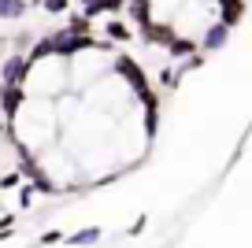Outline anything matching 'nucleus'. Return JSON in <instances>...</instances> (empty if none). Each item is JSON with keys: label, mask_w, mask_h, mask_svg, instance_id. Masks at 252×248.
<instances>
[{"label": "nucleus", "mask_w": 252, "mask_h": 248, "mask_svg": "<svg viewBox=\"0 0 252 248\" xmlns=\"http://www.w3.org/2000/svg\"><path fill=\"white\" fill-rule=\"evenodd\" d=\"M115 74H123L126 78V86L137 93V100L149 108V104H159V96L152 93V86H149V74L141 70V63L134 60V56H119L115 60Z\"/></svg>", "instance_id": "1"}, {"label": "nucleus", "mask_w": 252, "mask_h": 248, "mask_svg": "<svg viewBox=\"0 0 252 248\" xmlns=\"http://www.w3.org/2000/svg\"><path fill=\"white\" fill-rule=\"evenodd\" d=\"M30 70H33V63L26 60L23 52L8 56V60L0 63V86H26V78H30Z\"/></svg>", "instance_id": "2"}, {"label": "nucleus", "mask_w": 252, "mask_h": 248, "mask_svg": "<svg viewBox=\"0 0 252 248\" xmlns=\"http://www.w3.org/2000/svg\"><path fill=\"white\" fill-rule=\"evenodd\" d=\"M23 104H26V89L23 86H0V115H4V130L19 119Z\"/></svg>", "instance_id": "3"}, {"label": "nucleus", "mask_w": 252, "mask_h": 248, "mask_svg": "<svg viewBox=\"0 0 252 248\" xmlns=\"http://www.w3.org/2000/svg\"><path fill=\"white\" fill-rule=\"evenodd\" d=\"M174 33H178V30H174L171 23H145V26H141V37H145V45H163V48H167Z\"/></svg>", "instance_id": "4"}, {"label": "nucleus", "mask_w": 252, "mask_h": 248, "mask_svg": "<svg viewBox=\"0 0 252 248\" xmlns=\"http://www.w3.org/2000/svg\"><path fill=\"white\" fill-rule=\"evenodd\" d=\"M245 19V0H219V23L234 30L237 23Z\"/></svg>", "instance_id": "5"}, {"label": "nucleus", "mask_w": 252, "mask_h": 248, "mask_svg": "<svg viewBox=\"0 0 252 248\" xmlns=\"http://www.w3.org/2000/svg\"><path fill=\"white\" fill-rule=\"evenodd\" d=\"M123 8H126V0H89L82 11H86L89 19H100V15H119Z\"/></svg>", "instance_id": "6"}, {"label": "nucleus", "mask_w": 252, "mask_h": 248, "mask_svg": "<svg viewBox=\"0 0 252 248\" xmlns=\"http://www.w3.org/2000/svg\"><path fill=\"white\" fill-rule=\"evenodd\" d=\"M104 37H108V41H119V45H126V41L134 37V33H130V26H126L123 19L108 15V23H104Z\"/></svg>", "instance_id": "7"}, {"label": "nucleus", "mask_w": 252, "mask_h": 248, "mask_svg": "<svg viewBox=\"0 0 252 248\" xmlns=\"http://www.w3.org/2000/svg\"><path fill=\"white\" fill-rule=\"evenodd\" d=\"M126 15L134 19L137 26L152 23V0H126Z\"/></svg>", "instance_id": "8"}, {"label": "nucleus", "mask_w": 252, "mask_h": 248, "mask_svg": "<svg viewBox=\"0 0 252 248\" xmlns=\"http://www.w3.org/2000/svg\"><path fill=\"white\" fill-rule=\"evenodd\" d=\"M193 52H197V41L193 37H178V33H174L171 45H167V56H171V60H186V56H193Z\"/></svg>", "instance_id": "9"}, {"label": "nucleus", "mask_w": 252, "mask_h": 248, "mask_svg": "<svg viewBox=\"0 0 252 248\" xmlns=\"http://www.w3.org/2000/svg\"><path fill=\"white\" fill-rule=\"evenodd\" d=\"M226 37H230V26L215 23L212 30H208V37H204V52H219V48L226 45Z\"/></svg>", "instance_id": "10"}, {"label": "nucleus", "mask_w": 252, "mask_h": 248, "mask_svg": "<svg viewBox=\"0 0 252 248\" xmlns=\"http://www.w3.org/2000/svg\"><path fill=\"white\" fill-rule=\"evenodd\" d=\"M67 30L71 33H93V19L86 11H67Z\"/></svg>", "instance_id": "11"}, {"label": "nucleus", "mask_w": 252, "mask_h": 248, "mask_svg": "<svg viewBox=\"0 0 252 248\" xmlns=\"http://www.w3.org/2000/svg\"><path fill=\"white\" fill-rule=\"evenodd\" d=\"M96 241H100V226H82L67 237V245H96Z\"/></svg>", "instance_id": "12"}, {"label": "nucleus", "mask_w": 252, "mask_h": 248, "mask_svg": "<svg viewBox=\"0 0 252 248\" xmlns=\"http://www.w3.org/2000/svg\"><path fill=\"white\" fill-rule=\"evenodd\" d=\"M26 8H30V4H26V0H0V19H23L26 15Z\"/></svg>", "instance_id": "13"}, {"label": "nucleus", "mask_w": 252, "mask_h": 248, "mask_svg": "<svg viewBox=\"0 0 252 248\" xmlns=\"http://www.w3.org/2000/svg\"><path fill=\"white\" fill-rule=\"evenodd\" d=\"M159 133V104H149V108H145V137H156Z\"/></svg>", "instance_id": "14"}, {"label": "nucleus", "mask_w": 252, "mask_h": 248, "mask_svg": "<svg viewBox=\"0 0 252 248\" xmlns=\"http://www.w3.org/2000/svg\"><path fill=\"white\" fill-rule=\"evenodd\" d=\"M41 8H45L48 15H67V11H71V0H41Z\"/></svg>", "instance_id": "15"}, {"label": "nucleus", "mask_w": 252, "mask_h": 248, "mask_svg": "<svg viewBox=\"0 0 252 248\" xmlns=\"http://www.w3.org/2000/svg\"><path fill=\"white\" fill-rule=\"evenodd\" d=\"M23 174H19V171H11V174H4V178H0V193H8V189H19V186H23Z\"/></svg>", "instance_id": "16"}, {"label": "nucleus", "mask_w": 252, "mask_h": 248, "mask_svg": "<svg viewBox=\"0 0 252 248\" xmlns=\"http://www.w3.org/2000/svg\"><path fill=\"white\" fill-rule=\"evenodd\" d=\"M178 70H174V67H163V70H159V82H163V89H174V86H178Z\"/></svg>", "instance_id": "17"}, {"label": "nucleus", "mask_w": 252, "mask_h": 248, "mask_svg": "<svg viewBox=\"0 0 252 248\" xmlns=\"http://www.w3.org/2000/svg\"><path fill=\"white\" fill-rule=\"evenodd\" d=\"M30 45H33V33H19V37L15 41H11V48H15V52H30Z\"/></svg>", "instance_id": "18"}, {"label": "nucleus", "mask_w": 252, "mask_h": 248, "mask_svg": "<svg viewBox=\"0 0 252 248\" xmlns=\"http://www.w3.org/2000/svg\"><path fill=\"white\" fill-rule=\"evenodd\" d=\"M60 241H63L60 230H45V233H41V245H60Z\"/></svg>", "instance_id": "19"}, {"label": "nucleus", "mask_w": 252, "mask_h": 248, "mask_svg": "<svg viewBox=\"0 0 252 248\" xmlns=\"http://www.w3.org/2000/svg\"><path fill=\"white\" fill-rule=\"evenodd\" d=\"M0 133H4V115H0Z\"/></svg>", "instance_id": "20"}, {"label": "nucleus", "mask_w": 252, "mask_h": 248, "mask_svg": "<svg viewBox=\"0 0 252 248\" xmlns=\"http://www.w3.org/2000/svg\"><path fill=\"white\" fill-rule=\"evenodd\" d=\"M86 4H89V0H82V8H86Z\"/></svg>", "instance_id": "21"}]
</instances>
